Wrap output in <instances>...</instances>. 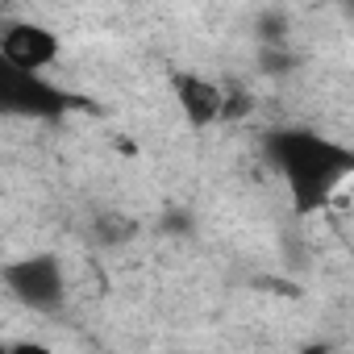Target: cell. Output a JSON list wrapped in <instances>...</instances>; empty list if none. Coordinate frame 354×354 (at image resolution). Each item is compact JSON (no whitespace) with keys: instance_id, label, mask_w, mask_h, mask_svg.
<instances>
[{"instance_id":"6da1fadb","label":"cell","mask_w":354,"mask_h":354,"mask_svg":"<svg viewBox=\"0 0 354 354\" xmlns=\"http://www.w3.org/2000/svg\"><path fill=\"white\" fill-rule=\"evenodd\" d=\"M267 154L271 162L283 171L288 180V192L296 201L300 213H313L321 209L346 180H350V150L321 138V133H308V129H279L267 138Z\"/></svg>"},{"instance_id":"3957f363","label":"cell","mask_w":354,"mask_h":354,"mask_svg":"<svg viewBox=\"0 0 354 354\" xmlns=\"http://www.w3.org/2000/svg\"><path fill=\"white\" fill-rule=\"evenodd\" d=\"M5 288L30 313H59L67 300V275L55 254H30L5 267Z\"/></svg>"},{"instance_id":"277c9868","label":"cell","mask_w":354,"mask_h":354,"mask_svg":"<svg viewBox=\"0 0 354 354\" xmlns=\"http://www.w3.org/2000/svg\"><path fill=\"white\" fill-rule=\"evenodd\" d=\"M59 34L38 26V21H13L5 34H0V55H5L13 67L21 71H34V75H46V67L59 63Z\"/></svg>"},{"instance_id":"5b68a950","label":"cell","mask_w":354,"mask_h":354,"mask_svg":"<svg viewBox=\"0 0 354 354\" xmlns=\"http://www.w3.org/2000/svg\"><path fill=\"white\" fill-rule=\"evenodd\" d=\"M180 100H184L192 125H209V121H217V117L225 113L221 88H213V84H205V80H196V75L180 80Z\"/></svg>"},{"instance_id":"7a4b0ae2","label":"cell","mask_w":354,"mask_h":354,"mask_svg":"<svg viewBox=\"0 0 354 354\" xmlns=\"http://www.w3.org/2000/svg\"><path fill=\"white\" fill-rule=\"evenodd\" d=\"M67 96L34 71L13 67L0 55V117H30V121H55L59 113H67Z\"/></svg>"}]
</instances>
